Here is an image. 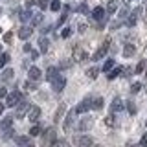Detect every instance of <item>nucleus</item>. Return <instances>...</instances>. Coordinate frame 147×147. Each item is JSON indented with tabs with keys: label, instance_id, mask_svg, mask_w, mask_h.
<instances>
[{
	"label": "nucleus",
	"instance_id": "obj_1",
	"mask_svg": "<svg viewBox=\"0 0 147 147\" xmlns=\"http://www.w3.org/2000/svg\"><path fill=\"white\" fill-rule=\"evenodd\" d=\"M109 46H110V39L105 40V42L101 44V48H99L94 55H92V61H99V59H103L105 55H107V52H109Z\"/></svg>",
	"mask_w": 147,
	"mask_h": 147
},
{
	"label": "nucleus",
	"instance_id": "obj_2",
	"mask_svg": "<svg viewBox=\"0 0 147 147\" xmlns=\"http://www.w3.org/2000/svg\"><path fill=\"white\" fill-rule=\"evenodd\" d=\"M20 99H22V94L18 90H15V92H11V94L6 96V105H7V107H17V103Z\"/></svg>",
	"mask_w": 147,
	"mask_h": 147
},
{
	"label": "nucleus",
	"instance_id": "obj_3",
	"mask_svg": "<svg viewBox=\"0 0 147 147\" xmlns=\"http://www.w3.org/2000/svg\"><path fill=\"white\" fill-rule=\"evenodd\" d=\"M53 140H55V129L50 127L48 131L44 132V136H42V144H44V147H50V145L53 144Z\"/></svg>",
	"mask_w": 147,
	"mask_h": 147
},
{
	"label": "nucleus",
	"instance_id": "obj_4",
	"mask_svg": "<svg viewBox=\"0 0 147 147\" xmlns=\"http://www.w3.org/2000/svg\"><path fill=\"white\" fill-rule=\"evenodd\" d=\"M77 116V112H76V109H72L70 112L66 114V118H64V131H72V125H74V119H76Z\"/></svg>",
	"mask_w": 147,
	"mask_h": 147
},
{
	"label": "nucleus",
	"instance_id": "obj_5",
	"mask_svg": "<svg viewBox=\"0 0 147 147\" xmlns=\"http://www.w3.org/2000/svg\"><path fill=\"white\" fill-rule=\"evenodd\" d=\"M52 86H53L55 92H63V88L66 86V79H64L63 76H57V77L52 81Z\"/></svg>",
	"mask_w": 147,
	"mask_h": 147
},
{
	"label": "nucleus",
	"instance_id": "obj_6",
	"mask_svg": "<svg viewBox=\"0 0 147 147\" xmlns=\"http://www.w3.org/2000/svg\"><path fill=\"white\" fill-rule=\"evenodd\" d=\"M28 110H30V103H28L26 99H20V101H18V107H17V116L22 118Z\"/></svg>",
	"mask_w": 147,
	"mask_h": 147
},
{
	"label": "nucleus",
	"instance_id": "obj_7",
	"mask_svg": "<svg viewBox=\"0 0 147 147\" xmlns=\"http://www.w3.org/2000/svg\"><path fill=\"white\" fill-rule=\"evenodd\" d=\"M90 109H92V101L90 99H85V101H81V103L76 107V112L77 114H85L86 110H90Z\"/></svg>",
	"mask_w": 147,
	"mask_h": 147
},
{
	"label": "nucleus",
	"instance_id": "obj_8",
	"mask_svg": "<svg viewBox=\"0 0 147 147\" xmlns=\"http://www.w3.org/2000/svg\"><path fill=\"white\" fill-rule=\"evenodd\" d=\"M76 144L79 147H92L94 145V140L90 136H79V138H76Z\"/></svg>",
	"mask_w": 147,
	"mask_h": 147
},
{
	"label": "nucleus",
	"instance_id": "obj_9",
	"mask_svg": "<svg viewBox=\"0 0 147 147\" xmlns=\"http://www.w3.org/2000/svg\"><path fill=\"white\" fill-rule=\"evenodd\" d=\"M40 116V109L39 107H30V110H28V119H30L31 123H35L37 119H39Z\"/></svg>",
	"mask_w": 147,
	"mask_h": 147
},
{
	"label": "nucleus",
	"instance_id": "obj_10",
	"mask_svg": "<svg viewBox=\"0 0 147 147\" xmlns=\"http://www.w3.org/2000/svg\"><path fill=\"white\" fill-rule=\"evenodd\" d=\"M74 59H76V61H85V59H88V55H86V52L83 48H79V46H76V48H74Z\"/></svg>",
	"mask_w": 147,
	"mask_h": 147
},
{
	"label": "nucleus",
	"instance_id": "obj_11",
	"mask_svg": "<svg viewBox=\"0 0 147 147\" xmlns=\"http://www.w3.org/2000/svg\"><path fill=\"white\" fill-rule=\"evenodd\" d=\"M92 125H94V119L92 118H83L81 123H79V131L85 132V131H88V129H92Z\"/></svg>",
	"mask_w": 147,
	"mask_h": 147
},
{
	"label": "nucleus",
	"instance_id": "obj_12",
	"mask_svg": "<svg viewBox=\"0 0 147 147\" xmlns=\"http://www.w3.org/2000/svg\"><path fill=\"white\" fill-rule=\"evenodd\" d=\"M123 107H125V103H123V101L119 99V98H114L112 105H110V110H112V112H121Z\"/></svg>",
	"mask_w": 147,
	"mask_h": 147
},
{
	"label": "nucleus",
	"instance_id": "obj_13",
	"mask_svg": "<svg viewBox=\"0 0 147 147\" xmlns=\"http://www.w3.org/2000/svg\"><path fill=\"white\" fill-rule=\"evenodd\" d=\"M92 18H96V20H99V22H105V9L103 7H94Z\"/></svg>",
	"mask_w": 147,
	"mask_h": 147
},
{
	"label": "nucleus",
	"instance_id": "obj_14",
	"mask_svg": "<svg viewBox=\"0 0 147 147\" xmlns=\"http://www.w3.org/2000/svg\"><path fill=\"white\" fill-rule=\"evenodd\" d=\"M31 33H33V30H31V28L30 26H22L20 28V30H18V37H20V39H30V35Z\"/></svg>",
	"mask_w": 147,
	"mask_h": 147
},
{
	"label": "nucleus",
	"instance_id": "obj_15",
	"mask_svg": "<svg viewBox=\"0 0 147 147\" xmlns=\"http://www.w3.org/2000/svg\"><path fill=\"white\" fill-rule=\"evenodd\" d=\"M57 76H59V70L55 66H50L48 70H46V79H48V81H53Z\"/></svg>",
	"mask_w": 147,
	"mask_h": 147
},
{
	"label": "nucleus",
	"instance_id": "obj_16",
	"mask_svg": "<svg viewBox=\"0 0 147 147\" xmlns=\"http://www.w3.org/2000/svg\"><path fill=\"white\" fill-rule=\"evenodd\" d=\"M28 76H30V79L39 81V79H40V70H39L37 66H31V68H30V72H28Z\"/></svg>",
	"mask_w": 147,
	"mask_h": 147
},
{
	"label": "nucleus",
	"instance_id": "obj_17",
	"mask_svg": "<svg viewBox=\"0 0 147 147\" xmlns=\"http://www.w3.org/2000/svg\"><path fill=\"white\" fill-rule=\"evenodd\" d=\"M121 72H123V68H121V66H116V68H112V70L107 72V74H109L107 77H109V79H116V77H118Z\"/></svg>",
	"mask_w": 147,
	"mask_h": 147
},
{
	"label": "nucleus",
	"instance_id": "obj_18",
	"mask_svg": "<svg viewBox=\"0 0 147 147\" xmlns=\"http://www.w3.org/2000/svg\"><path fill=\"white\" fill-rule=\"evenodd\" d=\"M39 46H40V52L46 53L48 52V46H50V40L46 39V37H40V40H39Z\"/></svg>",
	"mask_w": 147,
	"mask_h": 147
},
{
	"label": "nucleus",
	"instance_id": "obj_19",
	"mask_svg": "<svg viewBox=\"0 0 147 147\" xmlns=\"http://www.w3.org/2000/svg\"><path fill=\"white\" fill-rule=\"evenodd\" d=\"M134 52H136L134 44H125V48H123V55H125V57H131V55H134Z\"/></svg>",
	"mask_w": 147,
	"mask_h": 147
},
{
	"label": "nucleus",
	"instance_id": "obj_20",
	"mask_svg": "<svg viewBox=\"0 0 147 147\" xmlns=\"http://www.w3.org/2000/svg\"><path fill=\"white\" fill-rule=\"evenodd\" d=\"M64 110H66V105H64V103H61V105H59V109H57V112H55V121H59V119H61L63 118V114H64Z\"/></svg>",
	"mask_w": 147,
	"mask_h": 147
},
{
	"label": "nucleus",
	"instance_id": "obj_21",
	"mask_svg": "<svg viewBox=\"0 0 147 147\" xmlns=\"http://www.w3.org/2000/svg\"><path fill=\"white\" fill-rule=\"evenodd\" d=\"M15 142H17V145L26 147L28 144H30V136H17V138H15Z\"/></svg>",
	"mask_w": 147,
	"mask_h": 147
},
{
	"label": "nucleus",
	"instance_id": "obj_22",
	"mask_svg": "<svg viewBox=\"0 0 147 147\" xmlns=\"http://www.w3.org/2000/svg\"><path fill=\"white\" fill-rule=\"evenodd\" d=\"M118 9V0H109L107 4V13H116Z\"/></svg>",
	"mask_w": 147,
	"mask_h": 147
},
{
	"label": "nucleus",
	"instance_id": "obj_23",
	"mask_svg": "<svg viewBox=\"0 0 147 147\" xmlns=\"http://www.w3.org/2000/svg\"><path fill=\"white\" fill-rule=\"evenodd\" d=\"M11 123H13V118H11V116H4L2 123H0V127H2V129H9V127H11Z\"/></svg>",
	"mask_w": 147,
	"mask_h": 147
},
{
	"label": "nucleus",
	"instance_id": "obj_24",
	"mask_svg": "<svg viewBox=\"0 0 147 147\" xmlns=\"http://www.w3.org/2000/svg\"><path fill=\"white\" fill-rule=\"evenodd\" d=\"M13 74H15V72H13L11 68H6V70L2 72V79H4V81H9V79H13Z\"/></svg>",
	"mask_w": 147,
	"mask_h": 147
},
{
	"label": "nucleus",
	"instance_id": "obj_25",
	"mask_svg": "<svg viewBox=\"0 0 147 147\" xmlns=\"http://www.w3.org/2000/svg\"><path fill=\"white\" fill-rule=\"evenodd\" d=\"M42 22V15L40 13H37V15H31V26H37Z\"/></svg>",
	"mask_w": 147,
	"mask_h": 147
},
{
	"label": "nucleus",
	"instance_id": "obj_26",
	"mask_svg": "<svg viewBox=\"0 0 147 147\" xmlns=\"http://www.w3.org/2000/svg\"><path fill=\"white\" fill-rule=\"evenodd\" d=\"M50 9H52V11H59V9H61V0H52V2H50Z\"/></svg>",
	"mask_w": 147,
	"mask_h": 147
},
{
	"label": "nucleus",
	"instance_id": "obj_27",
	"mask_svg": "<svg viewBox=\"0 0 147 147\" xmlns=\"http://www.w3.org/2000/svg\"><path fill=\"white\" fill-rule=\"evenodd\" d=\"M9 63V53H2L0 55V68H4Z\"/></svg>",
	"mask_w": 147,
	"mask_h": 147
},
{
	"label": "nucleus",
	"instance_id": "obj_28",
	"mask_svg": "<svg viewBox=\"0 0 147 147\" xmlns=\"http://www.w3.org/2000/svg\"><path fill=\"white\" fill-rule=\"evenodd\" d=\"M112 68H114V61L112 59H107L105 64H103V72H109V70H112Z\"/></svg>",
	"mask_w": 147,
	"mask_h": 147
},
{
	"label": "nucleus",
	"instance_id": "obj_29",
	"mask_svg": "<svg viewBox=\"0 0 147 147\" xmlns=\"http://www.w3.org/2000/svg\"><path fill=\"white\" fill-rule=\"evenodd\" d=\"M98 68H88V70H86V76L90 77V79H96V77H98Z\"/></svg>",
	"mask_w": 147,
	"mask_h": 147
},
{
	"label": "nucleus",
	"instance_id": "obj_30",
	"mask_svg": "<svg viewBox=\"0 0 147 147\" xmlns=\"http://www.w3.org/2000/svg\"><path fill=\"white\" fill-rule=\"evenodd\" d=\"M31 15H33L31 11H22V13H20V20H22V22H28V20L31 18Z\"/></svg>",
	"mask_w": 147,
	"mask_h": 147
},
{
	"label": "nucleus",
	"instance_id": "obj_31",
	"mask_svg": "<svg viewBox=\"0 0 147 147\" xmlns=\"http://www.w3.org/2000/svg\"><path fill=\"white\" fill-rule=\"evenodd\" d=\"M92 109H103V98H98V99H96L94 101V103H92Z\"/></svg>",
	"mask_w": 147,
	"mask_h": 147
},
{
	"label": "nucleus",
	"instance_id": "obj_32",
	"mask_svg": "<svg viewBox=\"0 0 147 147\" xmlns=\"http://www.w3.org/2000/svg\"><path fill=\"white\" fill-rule=\"evenodd\" d=\"M40 134V127L39 125H33L30 129V136H39Z\"/></svg>",
	"mask_w": 147,
	"mask_h": 147
},
{
	"label": "nucleus",
	"instance_id": "obj_33",
	"mask_svg": "<svg viewBox=\"0 0 147 147\" xmlns=\"http://www.w3.org/2000/svg\"><path fill=\"white\" fill-rule=\"evenodd\" d=\"M50 147H66V142L64 140H53V144Z\"/></svg>",
	"mask_w": 147,
	"mask_h": 147
},
{
	"label": "nucleus",
	"instance_id": "obj_34",
	"mask_svg": "<svg viewBox=\"0 0 147 147\" xmlns=\"http://www.w3.org/2000/svg\"><path fill=\"white\" fill-rule=\"evenodd\" d=\"M70 35H72V28H64V30L61 31V37H63V39H68Z\"/></svg>",
	"mask_w": 147,
	"mask_h": 147
},
{
	"label": "nucleus",
	"instance_id": "obj_35",
	"mask_svg": "<svg viewBox=\"0 0 147 147\" xmlns=\"http://www.w3.org/2000/svg\"><path fill=\"white\" fill-rule=\"evenodd\" d=\"M145 61H140V63H138V66H136V74H142V72H144L145 70Z\"/></svg>",
	"mask_w": 147,
	"mask_h": 147
},
{
	"label": "nucleus",
	"instance_id": "obj_36",
	"mask_svg": "<svg viewBox=\"0 0 147 147\" xmlns=\"http://www.w3.org/2000/svg\"><path fill=\"white\" fill-rule=\"evenodd\" d=\"M127 109H129V112H131V114H136V105L132 103V101H127Z\"/></svg>",
	"mask_w": 147,
	"mask_h": 147
},
{
	"label": "nucleus",
	"instance_id": "obj_37",
	"mask_svg": "<svg viewBox=\"0 0 147 147\" xmlns=\"http://www.w3.org/2000/svg\"><path fill=\"white\" fill-rule=\"evenodd\" d=\"M24 86H26V88H28V90H35V88H37V85H35V83H33V79H30V81H26V85H24Z\"/></svg>",
	"mask_w": 147,
	"mask_h": 147
},
{
	"label": "nucleus",
	"instance_id": "obj_38",
	"mask_svg": "<svg viewBox=\"0 0 147 147\" xmlns=\"http://www.w3.org/2000/svg\"><path fill=\"white\" fill-rule=\"evenodd\" d=\"M140 88H142V85H140V83H132L131 92H132V94H136V92H140Z\"/></svg>",
	"mask_w": 147,
	"mask_h": 147
},
{
	"label": "nucleus",
	"instance_id": "obj_39",
	"mask_svg": "<svg viewBox=\"0 0 147 147\" xmlns=\"http://www.w3.org/2000/svg\"><path fill=\"white\" fill-rule=\"evenodd\" d=\"M11 40H13V33H11V31H7V33L6 35H4V42H11Z\"/></svg>",
	"mask_w": 147,
	"mask_h": 147
},
{
	"label": "nucleus",
	"instance_id": "obj_40",
	"mask_svg": "<svg viewBox=\"0 0 147 147\" xmlns=\"http://www.w3.org/2000/svg\"><path fill=\"white\" fill-rule=\"evenodd\" d=\"M105 123H107L109 127H112V125H114V116H112V114H110V116H107V118H105Z\"/></svg>",
	"mask_w": 147,
	"mask_h": 147
},
{
	"label": "nucleus",
	"instance_id": "obj_41",
	"mask_svg": "<svg viewBox=\"0 0 147 147\" xmlns=\"http://www.w3.org/2000/svg\"><path fill=\"white\" fill-rule=\"evenodd\" d=\"M4 132H6V134H4V138H6V140L13 136V129H11V127H9V129H4Z\"/></svg>",
	"mask_w": 147,
	"mask_h": 147
},
{
	"label": "nucleus",
	"instance_id": "obj_42",
	"mask_svg": "<svg viewBox=\"0 0 147 147\" xmlns=\"http://www.w3.org/2000/svg\"><path fill=\"white\" fill-rule=\"evenodd\" d=\"M37 4L40 6V9H46V7H48V0H37Z\"/></svg>",
	"mask_w": 147,
	"mask_h": 147
},
{
	"label": "nucleus",
	"instance_id": "obj_43",
	"mask_svg": "<svg viewBox=\"0 0 147 147\" xmlns=\"http://www.w3.org/2000/svg\"><path fill=\"white\" fill-rule=\"evenodd\" d=\"M77 11H79V13H88V7H86V4H81V6L77 7Z\"/></svg>",
	"mask_w": 147,
	"mask_h": 147
},
{
	"label": "nucleus",
	"instance_id": "obj_44",
	"mask_svg": "<svg viewBox=\"0 0 147 147\" xmlns=\"http://www.w3.org/2000/svg\"><path fill=\"white\" fill-rule=\"evenodd\" d=\"M140 145H142V147H147V132H145L144 136H142V140H140Z\"/></svg>",
	"mask_w": 147,
	"mask_h": 147
},
{
	"label": "nucleus",
	"instance_id": "obj_45",
	"mask_svg": "<svg viewBox=\"0 0 147 147\" xmlns=\"http://www.w3.org/2000/svg\"><path fill=\"white\" fill-rule=\"evenodd\" d=\"M6 96H7V90L4 86H0V98H6Z\"/></svg>",
	"mask_w": 147,
	"mask_h": 147
},
{
	"label": "nucleus",
	"instance_id": "obj_46",
	"mask_svg": "<svg viewBox=\"0 0 147 147\" xmlns=\"http://www.w3.org/2000/svg\"><path fill=\"white\" fill-rule=\"evenodd\" d=\"M70 64H72L70 61H63V63H61V68H68V66H70Z\"/></svg>",
	"mask_w": 147,
	"mask_h": 147
},
{
	"label": "nucleus",
	"instance_id": "obj_47",
	"mask_svg": "<svg viewBox=\"0 0 147 147\" xmlns=\"http://www.w3.org/2000/svg\"><path fill=\"white\" fill-rule=\"evenodd\" d=\"M31 59H37V57H39V52H35V50H31Z\"/></svg>",
	"mask_w": 147,
	"mask_h": 147
},
{
	"label": "nucleus",
	"instance_id": "obj_48",
	"mask_svg": "<svg viewBox=\"0 0 147 147\" xmlns=\"http://www.w3.org/2000/svg\"><path fill=\"white\" fill-rule=\"evenodd\" d=\"M79 31L83 33V31H86V24H79Z\"/></svg>",
	"mask_w": 147,
	"mask_h": 147
},
{
	"label": "nucleus",
	"instance_id": "obj_49",
	"mask_svg": "<svg viewBox=\"0 0 147 147\" xmlns=\"http://www.w3.org/2000/svg\"><path fill=\"white\" fill-rule=\"evenodd\" d=\"M4 112V103H0V114Z\"/></svg>",
	"mask_w": 147,
	"mask_h": 147
},
{
	"label": "nucleus",
	"instance_id": "obj_50",
	"mask_svg": "<svg viewBox=\"0 0 147 147\" xmlns=\"http://www.w3.org/2000/svg\"><path fill=\"white\" fill-rule=\"evenodd\" d=\"M123 2H125V4H129V2H131V0H123Z\"/></svg>",
	"mask_w": 147,
	"mask_h": 147
},
{
	"label": "nucleus",
	"instance_id": "obj_51",
	"mask_svg": "<svg viewBox=\"0 0 147 147\" xmlns=\"http://www.w3.org/2000/svg\"><path fill=\"white\" fill-rule=\"evenodd\" d=\"M145 11H147V0H145Z\"/></svg>",
	"mask_w": 147,
	"mask_h": 147
},
{
	"label": "nucleus",
	"instance_id": "obj_52",
	"mask_svg": "<svg viewBox=\"0 0 147 147\" xmlns=\"http://www.w3.org/2000/svg\"><path fill=\"white\" fill-rule=\"evenodd\" d=\"M145 77H147V72H145ZM145 86H147V83H145ZM145 90H147V88H145Z\"/></svg>",
	"mask_w": 147,
	"mask_h": 147
},
{
	"label": "nucleus",
	"instance_id": "obj_53",
	"mask_svg": "<svg viewBox=\"0 0 147 147\" xmlns=\"http://www.w3.org/2000/svg\"><path fill=\"white\" fill-rule=\"evenodd\" d=\"M26 147H33V145H30V144H28V145H26Z\"/></svg>",
	"mask_w": 147,
	"mask_h": 147
},
{
	"label": "nucleus",
	"instance_id": "obj_54",
	"mask_svg": "<svg viewBox=\"0 0 147 147\" xmlns=\"http://www.w3.org/2000/svg\"><path fill=\"white\" fill-rule=\"evenodd\" d=\"M0 13H2V11H0Z\"/></svg>",
	"mask_w": 147,
	"mask_h": 147
}]
</instances>
